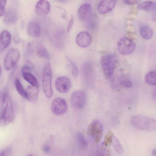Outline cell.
<instances>
[{
    "instance_id": "obj_9",
    "label": "cell",
    "mask_w": 156,
    "mask_h": 156,
    "mask_svg": "<svg viewBox=\"0 0 156 156\" xmlns=\"http://www.w3.org/2000/svg\"><path fill=\"white\" fill-rule=\"evenodd\" d=\"M67 108V103L65 100L61 98H57L52 101L51 108L52 112L57 115L64 114Z\"/></svg>"
},
{
    "instance_id": "obj_37",
    "label": "cell",
    "mask_w": 156,
    "mask_h": 156,
    "mask_svg": "<svg viewBox=\"0 0 156 156\" xmlns=\"http://www.w3.org/2000/svg\"><path fill=\"white\" fill-rule=\"evenodd\" d=\"M152 154L153 156H156V148L152 150Z\"/></svg>"
},
{
    "instance_id": "obj_23",
    "label": "cell",
    "mask_w": 156,
    "mask_h": 156,
    "mask_svg": "<svg viewBox=\"0 0 156 156\" xmlns=\"http://www.w3.org/2000/svg\"><path fill=\"white\" fill-rule=\"evenodd\" d=\"M76 137L80 147L82 149H86L88 146V143L83 135L80 132H78Z\"/></svg>"
},
{
    "instance_id": "obj_11",
    "label": "cell",
    "mask_w": 156,
    "mask_h": 156,
    "mask_svg": "<svg viewBox=\"0 0 156 156\" xmlns=\"http://www.w3.org/2000/svg\"><path fill=\"white\" fill-rule=\"evenodd\" d=\"M51 6L49 2L47 0L39 1L36 4L35 10L39 16H43L47 15L50 12Z\"/></svg>"
},
{
    "instance_id": "obj_29",
    "label": "cell",
    "mask_w": 156,
    "mask_h": 156,
    "mask_svg": "<svg viewBox=\"0 0 156 156\" xmlns=\"http://www.w3.org/2000/svg\"><path fill=\"white\" fill-rule=\"evenodd\" d=\"M12 148L8 147L0 152V156H9L12 152Z\"/></svg>"
},
{
    "instance_id": "obj_20",
    "label": "cell",
    "mask_w": 156,
    "mask_h": 156,
    "mask_svg": "<svg viewBox=\"0 0 156 156\" xmlns=\"http://www.w3.org/2000/svg\"><path fill=\"white\" fill-rule=\"evenodd\" d=\"M18 15L17 11L14 9H11L8 12L5 17V21L7 24H12L18 19Z\"/></svg>"
},
{
    "instance_id": "obj_15",
    "label": "cell",
    "mask_w": 156,
    "mask_h": 156,
    "mask_svg": "<svg viewBox=\"0 0 156 156\" xmlns=\"http://www.w3.org/2000/svg\"><path fill=\"white\" fill-rule=\"evenodd\" d=\"M27 30L29 35L34 37H38L41 33V26L38 22L33 20L29 23Z\"/></svg>"
},
{
    "instance_id": "obj_27",
    "label": "cell",
    "mask_w": 156,
    "mask_h": 156,
    "mask_svg": "<svg viewBox=\"0 0 156 156\" xmlns=\"http://www.w3.org/2000/svg\"><path fill=\"white\" fill-rule=\"evenodd\" d=\"M119 83L123 87L129 88L132 86L131 81L128 78L126 77H121L120 79Z\"/></svg>"
},
{
    "instance_id": "obj_32",
    "label": "cell",
    "mask_w": 156,
    "mask_h": 156,
    "mask_svg": "<svg viewBox=\"0 0 156 156\" xmlns=\"http://www.w3.org/2000/svg\"><path fill=\"white\" fill-rule=\"evenodd\" d=\"M72 73L74 76H77L78 73V70L76 65L74 63H72Z\"/></svg>"
},
{
    "instance_id": "obj_30",
    "label": "cell",
    "mask_w": 156,
    "mask_h": 156,
    "mask_svg": "<svg viewBox=\"0 0 156 156\" xmlns=\"http://www.w3.org/2000/svg\"><path fill=\"white\" fill-rule=\"evenodd\" d=\"M6 0H1L0 1V16H3L5 13V6L6 3Z\"/></svg>"
},
{
    "instance_id": "obj_17",
    "label": "cell",
    "mask_w": 156,
    "mask_h": 156,
    "mask_svg": "<svg viewBox=\"0 0 156 156\" xmlns=\"http://www.w3.org/2000/svg\"><path fill=\"white\" fill-rule=\"evenodd\" d=\"M11 39L10 34L7 30L2 31L0 34V51L6 48L10 44Z\"/></svg>"
},
{
    "instance_id": "obj_36",
    "label": "cell",
    "mask_w": 156,
    "mask_h": 156,
    "mask_svg": "<svg viewBox=\"0 0 156 156\" xmlns=\"http://www.w3.org/2000/svg\"><path fill=\"white\" fill-rule=\"evenodd\" d=\"M43 150L46 153H48L50 150V147L48 145H46L44 147Z\"/></svg>"
},
{
    "instance_id": "obj_7",
    "label": "cell",
    "mask_w": 156,
    "mask_h": 156,
    "mask_svg": "<svg viewBox=\"0 0 156 156\" xmlns=\"http://www.w3.org/2000/svg\"><path fill=\"white\" fill-rule=\"evenodd\" d=\"M20 57L19 51L16 49L12 48L6 54L4 61V68L9 70L14 68L19 60Z\"/></svg>"
},
{
    "instance_id": "obj_26",
    "label": "cell",
    "mask_w": 156,
    "mask_h": 156,
    "mask_svg": "<svg viewBox=\"0 0 156 156\" xmlns=\"http://www.w3.org/2000/svg\"><path fill=\"white\" fill-rule=\"evenodd\" d=\"M37 54L41 58L48 60L50 58V56L48 51L46 48L44 47H40L37 49Z\"/></svg>"
},
{
    "instance_id": "obj_1",
    "label": "cell",
    "mask_w": 156,
    "mask_h": 156,
    "mask_svg": "<svg viewBox=\"0 0 156 156\" xmlns=\"http://www.w3.org/2000/svg\"><path fill=\"white\" fill-rule=\"evenodd\" d=\"M0 101V125L4 126L13 120L14 110L11 99L7 92L2 94Z\"/></svg>"
},
{
    "instance_id": "obj_21",
    "label": "cell",
    "mask_w": 156,
    "mask_h": 156,
    "mask_svg": "<svg viewBox=\"0 0 156 156\" xmlns=\"http://www.w3.org/2000/svg\"><path fill=\"white\" fill-rule=\"evenodd\" d=\"M146 83L151 86H156V70L147 73L145 77Z\"/></svg>"
},
{
    "instance_id": "obj_24",
    "label": "cell",
    "mask_w": 156,
    "mask_h": 156,
    "mask_svg": "<svg viewBox=\"0 0 156 156\" xmlns=\"http://www.w3.org/2000/svg\"><path fill=\"white\" fill-rule=\"evenodd\" d=\"M15 86L19 94L24 98H26V90L24 89L20 80L16 78L15 81Z\"/></svg>"
},
{
    "instance_id": "obj_14",
    "label": "cell",
    "mask_w": 156,
    "mask_h": 156,
    "mask_svg": "<svg viewBox=\"0 0 156 156\" xmlns=\"http://www.w3.org/2000/svg\"><path fill=\"white\" fill-rule=\"evenodd\" d=\"M92 14V8L90 5L87 3L83 4L78 10V15L81 21H86L90 17Z\"/></svg>"
},
{
    "instance_id": "obj_18",
    "label": "cell",
    "mask_w": 156,
    "mask_h": 156,
    "mask_svg": "<svg viewBox=\"0 0 156 156\" xmlns=\"http://www.w3.org/2000/svg\"><path fill=\"white\" fill-rule=\"evenodd\" d=\"M139 32L141 36L146 40H149L152 37L153 30L151 27L147 25H143L140 27Z\"/></svg>"
},
{
    "instance_id": "obj_10",
    "label": "cell",
    "mask_w": 156,
    "mask_h": 156,
    "mask_svg": "<svg viewBox=\"0 0 156 156\" xmlns=\"http://www.w3.org/2000/svg\"><path fill=\"white\" fill-rule=\"evenodd\" d=\"M71 86L70 79L67 77L62 76L58 77L55 80V86L57 90L61 93L68 92Z\"/></svg>"
},
{
    "instance_id": "obj_28",
    "label": "cell",
    "mask_w": 156,
    "mask_h": 156,
    "mask_svg": "<svg viewBox=\"0 0 156 156\" xmlns=\"http://www.w3.org/2000/svg\"><path fill=\"white\" fill-rule=\"evenodd\" d=\"M114 137L113 133L111 131H109L106 134L104 140V144L106 146L110 145Z\"/></svg>"
},
{
    "instance_id": "obj_6",
    "label": "cell",
    "mask_w": 156,
    "mask_h": 156,
    "mask_svg": "<svg viewBox=\"0 0 156 156\" xmlns=\"http://www.w3.org/2000/svg\"><path fill=\"white\" fill-rule=\"evenodd\" d=\"M103 126L102 124L98 120H94L89 125L88 132L89 135L98 143L100 141L103 133Z\"/></svg>"
},
{
    "instance_id": "obj_13",
    "label": "cell",
    "mask_w": 156,
    "mask_h": 156,
    "mask_svg": "<svg viewBox=\"0 0 156 156\" xmlns=\"http://www.w3.org/2000/svg\"><path fill=\"white\" fill-rule=\"evenodd\" d=\"M116 0H101L99 2L98 9L101 14H105L111 11L116 4Z\"/></svg>"
},
{
    "instance_id": "obj_8",
    "label": "cell",
    "mask_w": 156,
    "mask_h": 156,
    "mask_svg": "<svg viewBox=\"0 0 156 156\" xmlns=\"http://www.w3.org/2000/svg\"><path fill=\"white\" fill-rule=\"evenodd\" d=\"M87 101L85 92L82 90H77L73 92L70 98L72 105L74 108L80 109L85 106Z\"/></svg>"
},
{
    "instance_id": "obj_22",
    "label": "cell",
    "mask_w": 156,
    "mask_h": 156,
    "mask_svg": "<svg viewBox=\"0 0 156 156\" xmlns=\"http://www.w3.org/2000/svg\"><path fill=\"white\" fill-rule=\"evenodd\" d=\"M23 78L31 85L38 87V83L35 77L31 73L22 74Z\"/></svg>"
},
{
    "instance_id": "obj_12",
    "label": "cell",
    "mask_w": 156,
    "mask_h": 156,
    "mask_svg": "<svg viewBox=\"0 0 156 156\" xmlns=\"http://www.w3.org/2000/svg\"><path fill=\"white\" fill-rule=\"evenodd\" d=\"M91 38L89 34L86 31H82L77 36L76 41L77 44L80 47L86 48L90 44Z\"/></svg>"
},
{
    "instance_id": "obj_3",
    "label": "cell",
    "mask_w": 156,
    "mask_h": 156,
    "mask_svg": "<svg viewBox=\"0 0 156 156\" xmlns=\"http://www.w3.org/2000/svg\"><path fill=\"white\" fill-rule=\"evenodd\" d=\"M118 62V57L115 54H108L102 57L101 66L104 73L107 78H110L112 76Z\"/></svg>"
},
{
    "instance_id": "obj_5",
    "label": "cell",
    "mask_w": 156,
    "mask_h": 156,
    "mask_svg": "<svg viewBox=\"0 0 156 156\" xmlns=\"http://www.w3.org/2000/svg\"><path fill=\"white\" fill-rule=\"evenodd\" d=\"M117 47L120 53L124 55H128L134 51L136 48V44L131 38L124 37L118 41Z\"/></svg>"
},
{
    "instance_id": "obj_33",
    "label": "cell",
    "mask_w": 156,
    "mask_h": 156,
    "mask_svg": "<svg viewBox=\"0 0 156 156\" xmlns=\"http://www.w3.org/2000/svg\"><path fill=\"white\" fill-rule=\"evenodd\" d=\"M74 21V18L72 16L70 18L67 26V31L68 32H69L71 28L73 23Z\"/></svg>"
},
{
    "instance_id": "obj_31",
    "label": "cell",
    "mask_w": 156,
    "mask_h": 156,
    "mask_svg": "<svg viewBox=\"0 0 156 156\" xmlns=\"http://www.w3.org/2000/svg\"><path fill=\"white\" fill-rule=\"evenodd\" d=\"M32 71L31 66L29 64H27L23 66L22 68V74L27 73H31Z\"/></svg>"
},
{
    "instance_id": "obj_19",
    "label": "cell",
    "mask_w": 156,
    "mask_h": 156,
    "mask_svg": "<svg viewBox=\"0 0 156 156\" xmlns=\"http://www.w3.org/2000/svg\"><path fill=\"white\" fill-rule=\"evenodd\" d=\"M137 8L142 10L153 11L156 10V3L152 1H146L139 4Z\"/></svg>"
},
{
    "instance_id": "obj_4",
    "label": "cell",
    "mask_w": 156,
    "mask_h": 156,
    "mask_svg": "<svg viewBox=\"0 0 156 156\" xmlns=\"http://www.w3.org/2000/svg\"><path fill=\"white\" fill-rule=\"evenodd\" d=\"M52 73L49 63L46 64L44 68L42 76V88L46 96L50 98L53 95L51 84Z\"/></svg>"
},
{
    "instance_id": "obj_34",
    "label": "cell",
    "mask_w": 156,
    "mask_h": 156,
    "mask_svg": "<svg viewBox=\"0 0 156 156\" xmlns=\"http://www.w3.org/2000/svg\"><path fill=\"white\" fill-rule=\"evenodd\" d=\"M138 0H123V2L126 4L129 5H134L137 4L138 2Z\"/></svg>"
},
{
    "instance_id": "obj_16",
    "label": "cell",
    "mask_w": 156,
    "mask_h": 156,
    "mask_svg": "<svg viewBox=\"0 0 156 156\" xmlns=\"http://www.w3.org/2000/svg\"><path fill=\"white\" fill-rule=\"evenodd\" d=\"M26 90V99L32 102L36 101L37 99L39 93L38 87L30 85L27 87Z\"/></svg>"
},
{
    "instance_id": "obj_38",
    "label": "cell",
    "mask_w": 156,
    "mask_h": 156,
    "mask_svg": "<svg viewBox=\"0 0 156 156\" xmlns=\"http://www.w3.org/2000/svg\"><path fill=\"white\" fill-rule=\"evenodd\" d=\"M33 156L32 155H29V156Z\"/></svg>"
},
{
    "instance_id": "obj_2",
    "label": "cell",
    "mask_w": 156,
    "mask_h": 156,
    "mask_svg": "<svg viewBox=\"0 0 156 156\" xmlns=\"http://www.w3.org/2000/svg\"><path fill=\"white\" fill-rule=\"evenodd\" d=\"M131 122L136 129L152 131L156 130V120L145 115H138L132 117Z\"/></svg>"
},
{
    "instance_id": "obj_35",
    "label": "cell",
    "mask_w": 156,
    "mask_h": 156,
    "mask_svg": "<svg viewBox=\"0 0 156 156\" xmlns=\"http://www.w3.org/2000/svg\"><path fill=\"white\" fill-rule=\"evenodd\" d=\"M97 156H105V153L102 150L99 149L97 151Z\"/></svg>"
},
{
    "instance_id": "obj_25",
    "label": "cell",
    "mask_w": 156,
    "mask_h": 156,
    "mask_svg": "<svg viewBox=\"0 0 156 156\" xmlns=\"http://www.w3.org/2000/svg\"><path fill=\"white\" fill-rule=\"evenodd\" d=\"M112 143L117 153L120 155L124 153L123 149L119 140L115 136L113 138Z\"/></svg>"
}]
</instances>
